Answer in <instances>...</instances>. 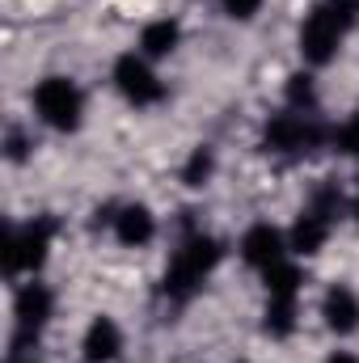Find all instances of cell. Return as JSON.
<instances>
[{
	"mask_svg": "<svg viewBox=\"0 0 359 363\" xmlns=\"http://www.w3.org/2000/svg\"><path fill=\"white\" fill-rule=\"evenodd\" d=\"M51 237H55V224L51 220H34V224H21V228H9L4 233V274L9 279L38 274L43 262H47Z\"/></svg>",
	"mask_w": 359,
	"mask_h": 363,
	"instance_id": "52a82bcc",
	"label": "cell"
},
{
	"mask_svg": "<svg viewBox=\"0 0 359 363\" xmlns=\"http://www.w3.org/2000/svg\"><path fill=\"white\" fill-rule=\"evenodd\" d=\"M267 279V334L275 338H287L296 330V317H300V271L296 262H279L275 271L263 274Z\"/></svg>",
	"mask_w": 359,
	"mask_h": 363,
	"instance_id": "5b68a950",
	"label": "cell"
},
{
	"mask_svg": "<svg viewBox=\"0 0 359 363\" xmlns=\"http://www.w3.org/2000/svg\"><path fill=\"white\" fill-rule=\"evenodd\" d=\"M216 4H220L224 17H233V21H254V17L263 13L267 0H216Z\"/></svg>",
	"mask_w": 359,
	"mask_h": 363,
	"instance_id": "ac0fdd59",
	"label": "cell"
},
{
	"mask_svg": "<svg viewBox=\"0 0 359 363\" xmlns=\"http://www.w3.org/2000/svg\"><path fill=\"white\" fill-rule=\"evenodd\" d=\"M338 207H343V194H338L334 186H317V190H313V199L304 203V211L296 216V224H292V233H287V245H292L296 258L321 254V245H326L330 233H334Z\"/></svg>",
	"mask_w": 359,
	"mask_h": 363,
	"instance_id": "3957f363",
	"label": "cell"
},
{
	"mask_svg": "<svg viewBox=\"0 0 359 363\" xmlns=\"http://www.w3.org/2000/svg\"><path fill=\"white\" fill-rule=\"evenodd\" d=\"M182 43V26L174 17H157V21H148L144 30H140V55L144 60H165V55H174Z\"/></svg>",
	"mask_w": 359,
	"mask_h": 363,
	"instance_id": "5bb4252c",
	"label": "cell"
},
{
	"mask_svg": "<svg viewBox=\"0 0 359 363\" xmlns=\"http://www.w3.org/2000/svg\"><path fill=\"white\" fill-rule=\"evenodd\" d=\"M30 101H34V114H38V123H47L51 131H77L81 123H85V93L81 85L72 81V77H64V72H51V77H43L34 93H30Z\"/></svg>",
	"mask_w": 359,
	"mask_h": 363,
	"instance_id": "7a4b0ae2",
	"label": "cell"
},
{
	"mask_svg": "<svg viewBox=\"0 0 359 363\" xmlns=\"http://www.w3.org/2000/svg\"><path fill=\"white\" fill-rule=\"evenodd\" d=\"M355 216H359V190H355Z\"/></svg>",
	"mask_w": 359,
	"mask_h": 363,
	"instance_id": "7402d4cb",
	"label": "cell"
},
{
	"mask_svg": "<svg viewBox=\"0 0 359 363\" xmlns=\"http://www.w3.org/2000/svg\"><path fill=\"white\" fill-rule=\"evenodd\" d=\"M241 262L250 267V271L267 274L275 271L279 262H287L292 258V245H287V233H279L275 224H250L245 233H241Z\"/></svg>",
	"mask_w": 359,
	"mask_h": 363,
	"instance_id": "9c48e42d",
	"label": "cell"
},
{
	"mask_svg": "<svg viewBox=\"0 0 359 363\" xmlns=\"http://www.w3.org/2000/svg\"><path fill=\"white\" fill-rule=\"evenodd\" d=\"M347 34H351V26H347L326 0H317V4L304 13V21H300V60H304L309 68H326V64L338 55V47H343Z\"/></svg>",
	"mask_w": 359,
	"mask_h": 363,
	"instance_id": "277c9868",
	"label": "cell"
},
{
	"mask_svg": "<svg viewBox=\"0 0 359 363\" xmlns=\"http://www.w3.org/2000/svg\"><path fill=\"white\" fill-rule=\"evenodd\" d=\"M330 140H334V148H338L343 157H359V110L343 123V127H334Z\"/></svg>",
	"mask_w": 359,
	"mask_h": 363,
	"instance_id": "e0dca14e",
	"label": "cell"
},
{
	"mask_svg": "<svg viewBox=\"0 0 359 363\" xmlns=\"http://www.w3.org/2000/svg\"><path fill=\"white\" fill-rule=\"evenodd\" d=\"M321 317H326V330H330V334H338V338L355 334L359 330V296H355V287H347V283H330V287H326V300H321Z\"/></svg>",
	"mask_w": 359,
	"mask_h": 363,
	"instance_id": "4fadbf2b",
	"label": "cell"
},
{
	"mask_svg": "<svg viewBox=\"0 0 359 363\" xmlns=\"http://www.w3.org/2000/svg\"><path fill=\"white\" fill-rule=\"evenodd\" d=\"M326 4H330L347 26H355V21H359V0H326Z\"/></svg>",
	"mask_w": 359,
	"mask_h": 363,
	"instance_id": "d6986e66",
	"label": "cell"
},
{
	"mask_svg": "<svg viewBox=\"0 0 359 363\" xmlns=\"http://www.w3.org/2000/svg\"><path fill=\"white\" fill-rule=\"evenodd\" d=\"M123 355V330L110 313H97L89 325H85V338H81V359L85 363H114Z\"/></svg>",
	"mask_w": 359,
	"mask_h": 363,
	"instance_id": "7c38bea8",
	"label": "cell"
},
{
	"mask_svg": "<svg viewBox=\"0 0 359 363\" xmlns=\"http://www.w3.org/2000/svg\"><path fill=\"white\" fill-rule=\"evenodd\" d=\"M207 178H211V148H194L190 161L182 165V182L186 186H203Z\"/></svg>",
	"mask_w": 359,
	"mask_h": 363,
	"instance_id": "2e32d148",
	"label": "cell"
},
{
	"mask_svg": "<svg viewBox=\"0 0 359 363\" xmlns=\"http://www.w3.org/2000/svg\"><path fill=\"white\" fill-rule=\"evenodd\" d=\"M110 233H114V241H118L123 250H144V245L157 237V216H153V207H144V203H123V207H114V216H110Z\"/></svg>",
	"mask_w": 359,
	"mask_h": 363,
	"instance_id": "8fae6325",
	"label": "cell"
},
{
	"mask_svg": "<svg viewBox=\"0 0 359 363\" xmlns=\"http://www.w3.org/2000/svg\"><path fill=\"white\" fill-rule=\"evenodd\" d=\"M9 363H38V359H17V355H13V359H9Z\"/></svg>",
	"mask_w": 359,
	"mask_h": 363,
	"instance_id": "44dd1931",
	"label": "cell"
},
{
	"mask_svg": "<svg viewBox=\"0 0 359 363\" xmlns=\"http://www.w3.org/2000/svg\"><path fill=\"white\" fill-rule=\"evenodd\" d=\"M267 152H279V157H296V152H309L321 144V127L313 114H300V110H283L267 123V135H263Z\"/></svg>",
	"mask_w": 359,
	"mask_h": 363,
	"instance_id": "ba28073f",
	"label": "cell"
},
{
	"mask_svg": "<svg viewBox=\"0 0 359 363\" xmlns=\"http://www.w3.org/2000/svg\"><path fill=\"white\" fill-rule=\"evenodd\" d=\"M51 313H55V291H51L47 283L30 279V283H21V287H17V296H13V321H17V338H38V334L47 330Z\"/></svg>",
	"mask_w": 359,
	"mask_h": 363,
	"instance_id": "30bf717a",
	"label": "cell"
},
{
	"mask_svg": "<svg viewBox=\"0 0 359 363\" xmlns=\"http://www.w3.org/2000/svg\"><path fill=\"white\" fill-rule=\"evenodd\" d=\"M110 81H114L118 97L127 106H136V110H148V106L165 101V81L157 77L153 60H144L140 51H123L114 60V68H110Z\"/></svg>",
	"mask_w": 359,
	"mask_h": 363,
	"instance_id": "8992f818",
	"label": "cell"
},
{
	"mask_svg": "<svg viewBox=\"0 0 359 363\" xmlns=\"http://www.w3.org/2000/svg\"><path fill=\"white\" fill-rule=\"evenodd\" d=\"M326 363H359V359L351 355V351H330V359Z\"/></svg>",
	"mask_w": 359,
	"mask_h": 363,
	"instance_id": "ffe728a7",
	"label": "cell"
},
{
	"mask_svg": "<svg viewBox=\"0 0 359 363\" xmlns=\"http://www.w3.org/2000/svg\"><path fill=\"white\" fill-rule=\"evenodd\" d=\"M220 258H224V245L211 233L182 237V245L174 250V258L165 267V296L170 300H190L207 283V274L220 267Z\"/></svg>",
	"mask_w": 359,
	"mask_h": 363,
	"instance_id": "6da1fadb",
	"label": "cell"
},
{
	"mask_svg": "<svg viewBox=\"0 0 359 363\" xmlns=\"http://www.w3.org/2000/svg\"><path fill=\"white\" fill-rule=\"evenodd\" d=\"M287 110H300V114H313L317 110V89H313V77L309 72L287 77Z\"/></svg>",
	"mask_w": 359,
	"mask_h": 363,
	"instance_id": "9a60e30c",
	"label": "cell"
}]
</instances>
